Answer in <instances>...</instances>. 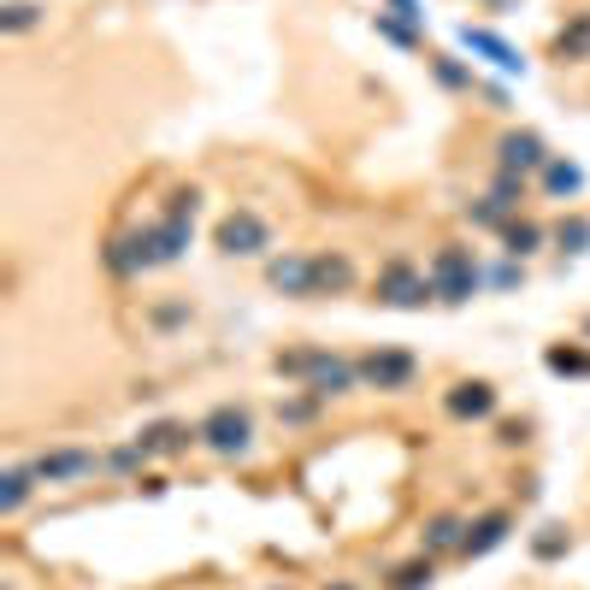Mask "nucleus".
Here are the masks:
<instances>
[{"instance_id":"nucleus-19","label":"nucleus","mask_w":590,"mask_h":590,"mask_svg":"<svg viewBox=\"0 0 590 590\" xmlns=\"http://www.w3.org/2000/svg\"><path fill=\"white\" fill-rule=\"evenodd\" d=\"M543 183H550V195H579L585 171L573 160H550V166H543Z\"/></svg>"},{"instance_id":"nucleus-28","label":"nucleus","mask_w":590,"mask_h":590,"mask_svg":"<svg viewBox=\"0 0 590 590\" xmlns=\"http://www.w3.org/2000/svg\"><path fill=\"white\" fill-rule=\"evenodd\" d=\"M378 31L390 36V41H401V48H413V24H396V19H378Z\"/></svg>"},{"instance_id":"nucleus-4","label":"nucleus","mask_w":590,"mask_h":590,"mask_svg":"<svg viewBox=\"0 0 590 590\" xmlns=\"http://www.w3.org/2000/svg\"><path fill=\"white\" fill-rule=\"evenodd\" d=\"M425 296H437L431 272H413L408 261H390L378 272V301H390V308H425Z\"/></svg>"},{"instance_id":"nucleus-22","label":"nucleus","mask_w":590,"mask_h":590,"mask_svg":"<svg viewBox=\"0 0 590 590\" xmlns=\"http://www.w3.org/2000/svg\"><path fill=\"white\" fill-rule=\"evenodd\" d=\"M555 242H561L567 254H585V249H590V219H567V225L555 230Z\"/></svg>"},{"instance_id":"nucleus-25","label":"nucleus","mask_w":590,"mask_h":590,"mask_svg":"<svg viewBox=\"0 0 590 590\" xmlns=\"http://www.w3.org/2000/svg\"><path fill=\"white\" fill-rule=\"evenodd\" d=\"M531 550H538V561H555V555H567V531H561V526H543V538L531 543Z\"/></svg>"},{"instance_id":"nucleus-21","label":"nucleus","mask_w":590,"mask_h":590,"mask_svg":"<svg viewBox=\"0 0 590 590\" xmlns=\"http://www.w3.org/2000/svg\"><path fill=\"white\" fill-rule=\"evenodd\" d=\"M0 31H7V36H24V31H36V7H31V0H12V7L0 12Z\"/></svg>"},{"instance_id":"nucleus-11","label":"nucleus","mask_w":590,"mask_h":590,"mask_svg":"<svg viewBox=\"0 0 590 590\" xmlns=\"http://www.w3.org/2000/svg\"><path fill=\"white\" fill-rule=\"evenodd\" d=\"M266 284L284 296H313V261H301V254H284V261L266 266Z\"/></svg>"},{"instance_id":"nucleus-29","label":"nucleus","mask_w":590,"mask_h":590,"mask_svg":"<svg viewBox=\"0 0 590 590\" xmlns=\"http://www.w3.org/2000/svg\"><path fill=\"white\" fill-rule=\"evenodd\" d=\"M437 77L449 83V89H467V83H472V77H467V71H460L455 60H437Z\"/></svg>"},{"instance_id":"nucleus-27","label":"nucleus","mask_w":590,"mask_h":590,"mask_svg":"<svg viewBox=\"0 0 590 590\" xmlns=\"http://www.w3.org/2000/svg\"><path fill=\"white\" fill-rule=\"evenodd\" d=\"M550 366L555 372H590V361H585L579 349H550Z\"/></svg>"},{"instance_id":"nucleus-6","label":"nucleus","mask_w":590,"mask_h":590,"mask_svg":"<svg viewBox=\"0 0 590 590\" xmlns=\"http://www.w3.org/2000/svg\"><path fill=\"white\" fill-rule=\"evenodd\" d=\"M538 166H550V154H543V136L538 131H508L502 136V171H538Z\"/></svg>"},{"instance_id":"nucleus-12","label":"nucleus","mask_w":590,"mask_h":590,"mask_svg":"<svg viewBox=\"0 0 590 590\" xmlns=\"http://www.w3.org/2000/svg\"><path fill=\"white\" fill-rule=\"evenodd\" d=\"M508 531H514V520H508V514H484V520L467 531V543H460V555H467V561L491 555L496 543H508Z\"/></svg>"},{"instance_id":"nucleus-2","label":"nucleus","mask_w":590,"mask_h":590,"mask_svg":"<svg viewBox=\"0 0 590 590\" xmlns=\"http://www.w3.org/2000/svg\"><path fill=\"white\" fill-rule=\"evenodd\" d=\"M431 290L437 301H467L479 290V266H472L467 249H437V261H431Z\"/></svg>"},{"instance_id":"nucleus-14","label":"nucleus","mask_w":590,"mask_h":590,"mask_svg":"<svg viewBox=\"0 0 590 590\" xmlns=\"http://www.w3.org/2000/svg\"><path fill=\"white\" fill-rule=\"evenodd\" d=\"M460 41H467L472 53H484L491 65H502V71H526V60H520V53H514L502 36H491V31H472V24H467V31H460Z\"/></svg>"},{"instance_id":"nucleus-18","label":"nucleus","mask_w":590,"mask_h":590,"mask_svg":"<svg viewBox=\"0 0 590 590\" xmlns=\"http://www.w3.org/2000/svg\"><path fill=\"white\" fill-rule=\"evenodd\" d=\"M555 48L567 53V60H590V12H579V19H567V24H561Z\"/></svg>"},{"instance_id":"nucleus-13","label":"nucleus","mask_w":590,"mask_h":590,"mask_svg":"<svg viewBox=\"0 0 590 590\" xmlns=\"http://www.w3.org/2000/svg\"><path fill=\"white\" fill-rule=\"evenodd\" d=\"M136 449H142V455H183V449H190V425L160 420V425H148V431L136 437Z\"/></svg>"},{"instance_id":"nucleus-5","label":"nucleus","mask_w":590,"mask_h":590,"mask_svg":"<svg viewBox=\"0 0 590 590\" xmlns=\"http://www.w3.org/2000/svg\"><path fill=\"white\" fill-rule=\"evenodd\" d=\"M413 372H420V366H413L408 349H372L361 361V378L372 384V390H408Z\"/></svg>"},{"instance_id":"nucleus-16","label":"nucleus","mask_w":590,"mask_h":590,"mask_svg":"<svg viewBox=\"0 0 590 590\" xmlns=\"http://www.w3.org/2000/svg\"><path fill=\"white\" fill-rule=\"evenodd\" d=\"M31 484H36V467H12L7 479H0V514H19L24 502H31Z\"/></svg>"},{"instance_id":"nucleus-15","label":"nucleus","mask_w":590,"mask_h":590,"mask_svg":"<svg viewBox=\"0 0 590 590\" xmlns=\"http://www.w3.org/2000/svg\"><path fill=\"white\" fill-rule=\"evenodd\" d=\"M148 237H154V266H166V261H178V254L190 249V219H171L166 213V225H154Z\"/></svg>"},{"instance_id":"nucleus-26","label":"nucleus","mask_w":590,"mask_h":590,"mask_svg":"<svg viewBox=\"0 0 590 590\" xmlns=\"http://www.w3.org/2000/svg\"><path fill=\"white\" fill-rule=\"evenodd\" d=\"M491 195H496V201H502V207H508V213H514V207H520V201H514V195H520V171H502V178H496V190H491Z\"/></svg>"},{"instance_id":"nucleus-9","label":"nucleus","mask_w":590,"mask_h":590,"mask_svg":"<svg viewBox=\"0 0 590 590\" xmlns=\"http://www.w3.org/2000/svg\"><path fill=\"white\" fill-rule=\"evenodd\" d=\"M31 467H36L41 484H60V479H83V472H95V455L89 449H53V455L31 460Z\"/></svg>"},{"instance_id":"nucleus-3","label":"nucleus","mask_w":590,"mask_h":590,"mask_svg":"<svg viewBox=\"0 0 590 590\" xmlns=\"http://www.w3.org/2000/svg\"><path fill=\"white\" fill-rule=\"evenodd\" d=\"M219 254H237V261H249V254H266V242H272V230L261 213H225L219 219Z\"/></svg>"},{"instance_id":"nucleus-23","label":"nucleus","mask_w":590,"mask_h":590,"mask_svg":"<svg viewBox=\"0 0 590 590\" xmlns=\"http://www.w3.org/2000/svg\"><path fill=\"white\" fill-rule=\"evenodd\" d=\"M425 585H431V555L425 561H408V567L390 579V590H425Z\"/></svg>"},{"instance_id":"nucleus-24","label":"nucleus","mask_w":590,"mask_h":590,"mask_svg":"<svg viewBox=\"0 0 590 590\" xmlns=\"http://www.w3.org/2000/svg\"><path fill=\"white\" fill-rule=\"evenodd\" d=\"M313 361H320V349H290V354H278V372L284 378H308Z\"/></svg>"},{"instance_id":"nucleus-7","label":"nucleus","mask_w":590,"mask_h":590,"mask_svg":"<svg viewBox=\"0 0 590 590\" xmlns=\"http://www.w3.org/2000/svg\"><path fill=\"white\" fill-rule=\"evenodd\" d=\"M443 408H449L455 420H484V413H496V390L484 378H467V384H455V390H449Z\"/></svg>"},{"instance_id":"nucleus-30","label":"nucleus","mask_w":590,"mask_h":590,"mask_svg":"<svg viewBox=\"0 0 590 590\" xmlns=\"http://www.w3.org/2000/svg\"><path fill=\"white\" fill-rule=\"evenodd\" d=\"M337 590H349V585H337Z\"/></svg>"},{"instance_id":"nucleus-20","label":"nucleus","mask_w":590,"mask_h":590,"mask_svg":"<svg viewBox=\"0 0 590 590\" xmlns=\"http://www.w3.org/2000/svg\"><path fill=\"white\" fill-rule=\"evenodd\" d=\"M502 242H508V254H531L543 242V230L531 219H508V230H502Z\"/></svg>"},{"instance_id":"nucleus-8","label":"nucleus","mask_w":590,"mask_h":590,"mask_svg":"<svg viewBox=\"0 0 590 590\" xmlns=\"http://www.w3.org/2000/svg\"><path fill=\"white\" fill-rule=\"evenodd\" d=\"M354 378H361V366H349V361H337V354L320 349V361H313V372H308V390L313 396H342Z\"/></svg>"},{"instance_id":"nucleus-10","label":"nucleus","mask_w":590,"mask_h":590,"mask_svg":"<svg viewBox=\"0 0 590 590\" xmlns=\"http://www.w3.org/2000/svg\"><path fill=\"white\" fill-rule=\"evenodd\" d=\"M354 290V261L349 254H313V296H342Z\"/></svg>"},{"instance_id":"nucleus-1","label":"nucleus","mask_w":590,"mask_h":590,"mask_svg":"<svg viewBox=\"0 0 590 590\" xmlns=\"http://www.w3.org/2000/svg\"><path fill=\"white\" fill-rule=\"evenodd\" d=\"M195 437L207 443V449H219V455H242V449H249V437H254V420L225 401V408H213L207 420L195 425Z\"/></svg>"},{"instance_id":"nucleus-17","label":"nucleus","mask_w":590,"mask_h":590,"mask_svg":"<svg viewBox=\"0 0 590 590\" xmlns=\"http://www.w3.org/2000/svg\"><path fill=\"white\" fill-rule=\"evenodd\" d=\"M460 543H467V526H460L455 514H437V520L425 526V550H431V555H443V550H460Z\"/></svg>"}]
</instances>
